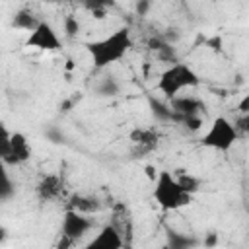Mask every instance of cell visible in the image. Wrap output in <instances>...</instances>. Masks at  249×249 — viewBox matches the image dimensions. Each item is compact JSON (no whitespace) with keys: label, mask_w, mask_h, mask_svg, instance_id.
I'll use <instances>...</instances> for the list:
<instances>
[{"label":"cell","mask_w":249,"mask_h":249,"mask_svg":"<svg viewBox=\"0 0 249 249\" xmlns=\"http://www.w3.org/2000/svg\"><path fill=\"white\" fill-rule=\"evenodd\" d=\"M239 130L235 126V123H231L228 117H216L208 130L200 136V144L204 148H210V150H216V152H230L237 140H239Z\"/></svg>","instance_id":"obj_4"},{"label":"cell","mask_w":249,"mask_h":249,"mask_svg":"<svg viewBox=\"0 0 249 249\" xmlns=\"http://www.w3.org/2000/svg\"><path fill=\"white\" fill-rule=\"evenodd\" d=\"M247 214H249V204H247Z\"/></svg>","instance_id":"obj_18"},{"label":"cell","mask_w":249,"mask_h":249,"mask_svg":"<svg viewBox=\"0 0 249 249\" xmlns=\"http://www.w3.org/2000/svg\"><path fill=\"white\" fill-rule=\"evenodd\" d=\"M95 228V220L89 218V214L78 212L74 208H66L64 216H62V224H60V235L62 241L58 243L60 247L64 245H74L80 237H84L86 233H89Z\"/></svg>","instance_id":"obj_5"},{"label":"cell","mask_w":249,"mask_h":249,"mask_svg":"<svg viewBox=\"0 0 249 249\" xmlns=\"http://www.w3.org/2000/svg\"><path fill=\"white\" fill-rule=\"evenodd\" d=\"M123 245H124V239L121 230L115 224H105L103 228H99L95 237H91V241L86 247L88 249H121Z\"/></svg>","instance_id":"obj_8"},{"label":"cell","mask_w":249,"mask_h":249,"mask_svg":"<svg viewBox=\"0 0 249 249\" xmlns=\"http://www.w3.org/2000/svg\"><path fill=\"white\" fill-rule=\"evenodd\" d=\"M25 47L43 51V53H56L62 49V41H60L56 29L49 21L41 19L39 25L33 31H29V35L25 39Z\"/></svg>","instance_id":"obj_7"},{"label":"cell","mask_w":249,"mask_h":249,"mask_svg":"<svg viewBox=\"0 0 249 249\" xmlns=\"http://www.w3.org/2000/svg\"><path fill=\"white\" fill-rule=\"evenodd\" d=\"M39 21H41V19H39L31 10H18V12L14 14L12 25L18 27V29H25V31L29 33V31H33V29L39 25Z\"/></svg>","instance_id":"obj_13"},{"label":"cell","mask_w":249,"mask_h":249,"mask_svg":"<svg viewBox=\"0 0 249 249\" xmlns=\"http://www.w3.org/2000/svg\"><path fill=\"white\" fill-rule=\"evenodd\" d=\"M177 179H179V183L183 185V189H185V191H189L191 195H195V193L198 191L200 181H198L196 177H193L191 173H179V175H177Z\"/></svg>","instance_id":"obj_15"},{"label":"cell","mask_w":249,"mask_h":249,"mask_svg":"<svg viewBox=\"0 0 249 249\" xmlns=\"http://www.w3.org/2000/svg\"><path fill=\"white\" fill-rule=\"evenodd\" d=\"M0 156H2V161L6 165H21V163L29 161V158H31V146H29V140L25 138V134H21L18 130L16 132H8L4 128Z\"/></svg>","instance_id":"obj_6"},{"label":"cell","mask_w":249,"mask_h":249,"mask_svg":"<svg viewBox=\"0 0 249 249\" xmlns=\"http://www.w3.org/2000/svg\"><path fill=\"white\" fill-rule=\"evenodd\" d=\"M62 191H64V183L60 179V175H45L37 185V195L45 202L56 200L62 195Z\"/></svg>","instance_id":"obj_10"},{"label":"cell","mask_w":249,"mask_h":249,"mask_svg":"<svg viewBox=\"0 0 249 249\" xmlns=\"http://www.w3.org/2000/svg\"><path fill=\"white\" fill-rule=\"evenodd\" d=\"M62 27H64V33H66L68 37H74V35L80 31V23H78V19H76L74 16H66Z\"/></svg>","instance_id":"obj_16"},{"label":"cell","mask_w":249,"mask_h":249,"mask_svg":"<svg viewBox=\"0 0 249 249\" xmlns=\"http://www.w3.org/2000/svg\"><path fill=\"white\" fill-rule=\"evenodd\" d=\"M130 142H132L136 152L146 154V152H152L158 146L160 134H158L156 128H134L130 132Z\"/></svg>","instance_id":"obj_9"},{"label":"cell","mask_w":249,"mask_h":249,"mask_svg":"<svg viewBox=\"0 0 249 249\" xmlns=\"http://www.w3.org/2000/svg\"><path fill=\"white\" fill-rule=\"evenodd\" d=\"M237 111H239V115H249V93H245V95L239 99Z\"/></svg>","instance_id":"obj_17"},{"label":"cell","mask_w":249,"mask_h":249,"mask_svg":"<svg viewBox=\"0 0 249 249\" xmlns=\"http://www.w3.org/2000/svg\"><path fill=\"white\" fill-rule=\"evenodd\" d=\"M84 6L95 16V18H103V14L107 12V8L113 4V0H82Z\"/></svg>","instance_id":"obj_14"},{"label":"cell","mask_w":249,"mask_h":249,"mask_svg":"<svg viewBox=\"0 0 249 249\" xmlns=\"http://www.w3.org/2000/svg\"><path fill=\"white\" fill-rule=\"evenodd\" d=\"M152 196H154L156 204L163 210H179V208L191 204V200H193V195L183 189L177 175H173L167 169H161L156 175Z\"/></svg>","instance_id":"obj_2"},{"label":"cell","mask_w":249,"mask_h":249,"mask_svg":"<svg viewBox=\"0 0 249 249\" xmlns=\"http://www.w3.org/2000/svg\"><path fill=\"white\" fill-rule=\"evenodd\" d=\"M68 208H74L84 214H93L99 210V202H97V198L88 196V195H74L68 202Z\"/></svg>","instance_id":"obj_12"},{"label":"cell","mask_w":249,"mask_h":249,"mask_svg":"<svg viewBox=\"0 0 249 249\" xmlns=\"http://www.w3.org/2000/svg\"><path fill=\"white\" fill-rule=\"evenodd\" d=\"M132 33L128 27H117L109 35L86 43L88 56L97 70H105L115 62L123 60L126 53L132 49Z\"/></svg>","instance_id":"obj_1"},{"label":"cell","mask_w":249,"mask_h":249,"mask_svg":"<svg viewBox=\"0 0 249 249\" xmlns=\"http://www.w3.org/2000/svg\"><path fill=\"white\" fill-rule=\"evenodd\" d=\"M169 101L173 103V111L181 113L183 117H193V115H196L198 109H204V103H200L195 97H175Z\"/></svg>","instance_id":"obj_11"},{"label":"cell","mask_w":249,"mask_h":249,"mask_svg":"<svg viewBox=\"0 0 249 249\" xmlns=\"http://www.w3.org/2000/svg\"><path fill=\"white\" fill-rule=\"evenodd\" d=\"M200 84V78L198 74L185 62H173L171 66H167L160 78H158V91L167 97V99H175L179 97V93L183 89H189V88H196Z\"/></svg>","instance_id":"obj_3"}]
</instances>
